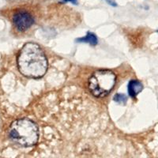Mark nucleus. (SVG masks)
<instances>
[{"mask_svg":"<svg viewBox=\"0 0 158 158\" xmlns=\"http://www.w3.org/2000/svg\"><path fill=\"white\" fill-rule=\"evenodd\" d=\"M63 2H71L73 4H77V0H63Z\"/></svg>","mask_w":158,"mask_h":158,"instance_id":"obj_8","label":"nucleus"},{"mask_svg":"<svg viewBox=\"0 0 158 158\" xmlns=\"http://www.w3.org/2000/svg\"><path fill=\"white\" fill-rule=\"evenodd\" d=\"M13 23L19 31H25L34 23V18L30 13L25 10H18L13 16Z\"/></svg>","mask_w":158,"mask_h":158,"instance_id":"obj_4","label":"nucleus"},{"mask_svg":"<svg viewBox=\"0 0 158 158\" xmlns=\"http://www.w3.org/2000/svg\"><path fill=\"white\" fill-rule=\"evenodd\" d=\"M18 66L19 71L25 77L40 78L47 71L48 60L37 44L27 43L18 54Z\"/></svg>","mask_w":158,"mask_h":158,"instance_id":"obj_1","label":"nucleus"},{"mask_svg":"<svg viewBox=\"0 0 158 158\" xmlns=\"http://www.w3.org/2000/svg\"><path fill=\"white\" fill-rule=\"evenodd\" d=\"M114 101L118 103H120V104H125L127 101V97L124 94H115V97H114Z\"/></svg>","mask_w":158,"mask_h":158,"instance_id":"obj_7","label":"nucleus"},{"mask_svg":"<svg viewBox=\"0 0 158 158\" xmlns=\"http://www.w3.org/2000/svg\"><path fill=\"white\" fill-rule=\"evenodd\" d=\"M115 83V75L108 70L94 72L89 79V89L91 94L97 97L108 95L113 89Z\"/></svg>","mask_w":158,"mask_h":158,"instance_id":"obj_3","label":"nucleus"},{"mask_svg":"<svg viewBox=\"0 0 158 158\" xmlns=\"http://www.w3.org/2000/svg\"><path fill=\"white\" fill-rule=\"evenodd\" d=\"M142 89L143 85L138 80H131L128 84V93L132 98H135Z\"/></svg>","mask_w":158,"mask_h":158,"instance_id":"obj_5","label":"nucleus"},{"mask_svg":"<svg viewBox=\"0 0 158 158\" xmlns=\"http://www.w3.org/2000/svg\"><path fill=\"white\" fill-rule=\"evenodd\" d=\"M10 136L21 146L30 147L38 142L39 131L34 122L29 118H20L11 124Z\"/></svg>","mask_w":158,"mask_h":158,"instance_id":"obj_2","label":"nucleus"},{"mask_svg":"<svg viewBox=\"0 0 158 158\" xmlns=\"http://www.w3.org/2000/svg\"><path fill=\"white\" fill-rule=\"evenodd\" d=\"M79 42H85V43H89L91 45H96L98 42V40H97V36H96L94 33H92V32H88L87 35L84 37H81L80 39H78Z\"/></svg>","mask_w":158,"mask_h":158,"instance_id":"obj_6","label":"nucleus"},{"mask_svg":"<svg viewBox=\"0 0 158 158\" xmlns=\"http://www.w3.org/2000/svg\"><path fill=\"white\" fill-rule=\"evenodd\" d=\"M106 1L110 4V5H112V6H116L115 2H114V1H112V0H106Z\"/></svg>","mask_w":158,"mask_h":158,"instance_id":"obj_9","label":"nucleus"}]
</instances>
